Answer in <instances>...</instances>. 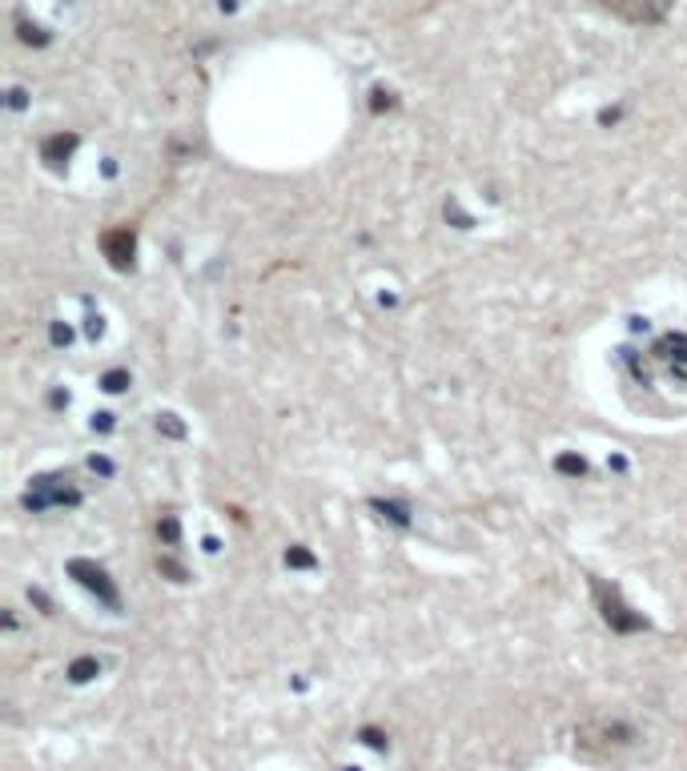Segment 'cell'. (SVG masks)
Returning a JSON list of instances; mask_svg holds the SVG:
<instances>
[{
	"label": "cell",
	"instance_id": "cell-1",
	"mask_svg": "<svg viewBox=\"0 0 687 771\" xmlns=\"http://www.w3.org/2000/svg\"><path fill=\"white\" fill-rule=\"evenodd\" d=\"M611 12H619L623 21H635V24H655L664 21V12L671 8V0H603Z\"/></svg>",
	"mask_w": 687,
	"mask_h": 771
}]
</instances>
